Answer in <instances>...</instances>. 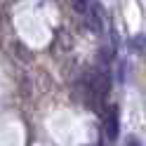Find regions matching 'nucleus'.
I'll return each instance as SVG.
<instances>
[{"instance_id":"nucleus-2","label":"nucleus","mask_w":146,"mask_h":146,"mask_svg":"<svg viewBox=\"0 0 146 146\" xmlns=\"http://www.w3.org/2000/svg\"><path fill=\"white\" fill-rule=\"evenodd\" d=\"M132 47H134V50H144V52H146V38H144V35L134 38V40H132Z\"/></svg>"},{"instance_id":"nucleus-3","label":"nucleus","mask_w":146,"mask_h":146,"mask_svg":"<svg viewBox=\"0 0 146 146\" xmlns=\"http://www.w3.org/2000/svg\"><path fill=\"white\" fill-rule=\"evenodd\" d=\"M125 146H141V144H139V139H137V137H130V139L125 141Z\"/></svg>"},{"instance_id":"nucleus-1","label":"nucleus","mask_w":146,"mask_h":146,"mask_svg":"<svg viewBox=\"0 0 146 146\" xmlns=\"http://www.w3.org/2000/svg\"><path fill=\"white\" fill-rule=\"evenodd\" d=\"M118 106H108V111H106V118H104V132L106 137L111 141L118 139V132H120V120H118Z\"/></svg>"}]
</instances>
